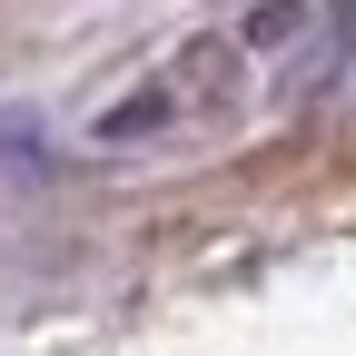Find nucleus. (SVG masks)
Returning a JSON list of instances; mask_svg holds the SVG:
<instances>
[{
    "instance_id": "obj_2",
    "label": "nucleus",
    "mask_w": 356,
    "mask_h": 356,
    "mask_svg": "<svg viewBox=\"0 0 356 356\" xmlns=\"http://www.w3.org/2000/svg\"><path fill=\"white\" fill-rule=\"evenodd\" d=\"M307 30V0H248V20H238V50L267 60V50H287V40Z\"/></svg>"
},
{
    "instance_id": "obj_1",
    "label": "nucleus",
    "mask_w": 356,
    "mask_h": 356,
    "mask_svg": "<svg viewBox=\"0 0 356 356\" xmlns=\"http://www.w3.org/2000/svg\"><path fill=\"white\" fill-rule=\"evenodd\" d=\"M248 89V50L228 30H198V40H178V50L149 70V79H129L109 109H89V149H139V139H168V129H188L208 109H228Z\"/></svg>"
}]
</instances>
